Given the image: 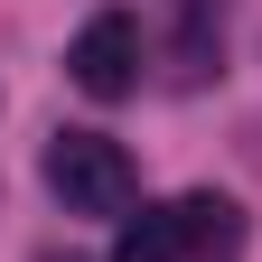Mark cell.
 <instances>
[{
  "mask_svg": "<svg viewBox=\"0 0 262 262\" xmlns=\"http://www.w3.org/2000/svg\"><path fill=\"white\" fill-rule=\"evenodd\" d=\"M47 187H56L66 215H131L141 169H131V150L113 131H56L47 141Z\"/></svg>",
  "mask_w": 262,
  "mask_h": 262,
  "instance_id": "obj_1",
  "label": "cell"
},
{
  "mask_svg": "<svg viewBox=\"0 0 262 262\" xmlns=\"http://www.w3.org/2000/svg\"><path fill=\"white\" fill-rule=\"evenodd\" d=\"M66 75H75V94H94V103H122V94L141 84V19L131 10H94L75 28V47H66Z\"/></svg>",
  "mask_w": 262,
  "mask_h": 262,
  "instance_id": "obj_2",
  "label": "cell"
},
{
  "mask_svg": "<svg viewBox=\"0 0 262 262\" xmlns=\"http://www.w3.org/2000/svg\"><path fill=\"white\" fill-rule=\"evenodd\" d=\"M178 244L187 253H244V234H253V225H244V206H234V196H215V187H196V196H178Z\"/></svg>",
  "mask_w": 262,
  "mask_h": 262,
  "instance_id": "obj_3",
  "label": "cell"
},
{
  "mask_svg": "<svg viewBox=\"0 0 262 262\" xmlns=\"http://www.w3.org/2000/svg\"><path fill=\"white\" fill-rule=\"evenodd\" d=\"M187 244H178V215L159 206V215H131L122 225V244H113V262H178Z\"/></svg>",
  "mask_w": 262,
  "mask_h": 262,
  "instance_id": "obj_4",
  "label": "cell"
},
{
  "mask_svg": "<svg viewBox=\"0 0 262 262\" xmlns=\"http://www.w3.org/2000/svg\"><path fill=\"white\" fill-rule=\"evenodd\" d=\"M206 10H215V0H178V84H206V75H215V47H206Z\"/></svg>",
  "mask_w": 262,
  "mask_h": 262,
  "instance_id": "obj_5",
  "label": "cell"
}]
</instances>
